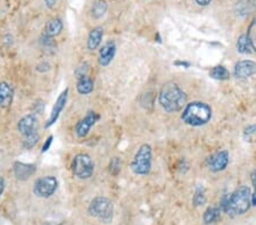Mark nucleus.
I'll list each match as a JSON object with an SVG mask.
<instances>
[{"label":"nucleus","instance_id":"30","mask_svg":"<svg viewBox=\"0 0 256 225\" xmlns=\"http://www.w3.org/2000/svg\"><path fill=\"white\" fill-rule=\"evenodd\" d=\"M245 135L247 136H255L256 135V124L249 125L245 129Z\"/></svg>","mask_w":256,"mask_h":225},{"label":"nucleus","instance_id":"24","mask_svg":"<svg viewBox=\"0 0 256 225\" xmlns=\"http://www.w3.org/2000/svg\"><path fill=\"white\" fill-rule=\"evenodd\" d=\"M39 139H40V135L38 132H34V133H31V134L29 135H25L23 140V147L25 149L33 148V147L36 146L38 142H39Z\"/></svg>","mask_w":256,"mask_h":225},{"label":"nucleus","instance_id":"31","mask_svg":"<svg viewBox=\"0 0 256 225\" xmlns=\"http://www.w3.org/2000/svg\"><path fill=\"white\" fill-rule=\"evenodd\" d=\"M50 70V65L46 63V61H43V63H41L39 64L37 66V71L38 72H41V73H44V72H47V71H49Z\"/></svg>","mask_w":256,"mask_h":225},{"label":"nucleus","instance_id":"11","mask_svg":"<svg viewBox=\"0 0 256 225\" xmlns=\"http://www.w3.org/2000/svg\"><path fill=\"white\" fill-rule=\"evenodd\" d=\"M256 73V63L253 60H240L236 64L234 74L238 78H247Z\"/></svg>","mask_w":256,"mask_h":225},{"label":"nucleus","instance_id":"7","mask_svg":"<svg viewBox=\"0 0 256 225\" xmlns=\"http://www.w3.org/2000/svg\"><path fill=\"white\" fill-rule=\"evenodd\" d=\"M57 179L53 175L42 176L34 182L33 192L40 198H49L55 193L57 189Z\"/></svg>","mask_w":256,"mask_h":225},{"label":"nucleus","instance_id":"10","mask_svg":"<svg viewBox=\"0 0 256 225\" xmlns=\"http://www.w3.org/2000/svg\"><path fill=\"white\" fill-rule=\"evenodd\" d=\"M38 128V118L36 114H29L25 115L24 117L20 119L19 124H17V129H19L20 133L22 135H29L31 133L37 132Z\"/></svg>","mask_w":256,"mask_h":225},{"label":"nucleus","instance_id":"33","mask_svg":"<svg viewBox=\"0 0 256 225\" xmlns=\"http://www.w3.org/2000/svg\"><path fill=\"white\" fill-rule=\"evenodd\" d=\"M58 0H44V3H46V6L48 7V8H54L55 6H56Z\"/></svg>","mask_w":256,"mask_h":225},{"label":"nucleus","instance_id":"3","mask_svg":"<svg viewBox=\"0 0 256 225\" xmlns=\"http://www.w3.org/2000/svg\"><path fill=\"white\" fill-rule=\"evenodd\" d=\"M252 206L251 189L246 186L239 187L234 193L229 197L224 211L230 216H240L249 210Z\"/></svg>","mask_w":256,"mask_h":225},{"label":"nucleus","instance_id":"8","mask_svg":"<svg viewBox=\"0 0 256 225\" xmlns=\"http://www.w3.org/2000/svg\"><path fill=\"white\" fill-rule=\"evenodd\" d=\"M98 118L99 116L95 112H89L81 121H79L78 124L75 125V134L78 138H85L90 132L92 126L95 125V123L98 121Z\"/></svg>","mask_w":256,"mask_h":225},{"label":"nucleus","instance_id":"14","mask_svg":"<svg viewBox=\"0 0 256 225\" xmlns=\"http://www.w3.org/2000/svg\"><path fill=\"white\" fill-rule=\"evenodd\" d=\"M116 54V46L115 42L113 41H108L99 50V64L101 66H107L111 64V61L114 59Z\"/></svg>","mask_w":256,"mask_h":225},{"label":"nucleus","instance_id":"28","mask_svg":"<svg viewBox=\"0 0 256 225\" xmlns=\"http://www.w3.org/2000/svg\"><path fill=\"white\" fill-rule=\"evenodd\" d=\"M121 166L122 162L118 157H114L109 163V172H111L113 175H118V174L121 172Z\"/></svg>","mask_w":256,"mask_h":225},{"label":"nucleus","instance_id":"1","mask_svg":"<svg viewBox=\"0 0 256 225\" xmlns=\"http://www.w3.org/2000/svg\"><path fill=\"white\" fill-rule=\"evenodd\" d=\"M158 102L165 112H177L186 106L187 95L176 82L170 81L160 89Z\"/></svg>","mask_w":256,"mask_h":225},{"label":"nucleus","instance_id":"35","mask_svg":"<svg viewBox=\"0 0 256 225\" xmlns=\"http://www.w3.org/2000/svg\"><path fill=\"white\" fill-rule=\"evenodd\" d=\"M212 1H213V0H196V2L199 6H207V5H210Z\"/></svg>","mask_w":256,"mask_h":225},{"label":"nucleus","instance_id":"16","mask_svg":"<svg viewBox=\"0 0 256 225\" xmlns=\"http://www.w3.org/2000/svg\"><path fill=\"white\" fill-rule=\"evenodd\" d=\"M102 36H104V29L101 26H97L92 29L89 33L87 47L90 51H94L97 49L102 40Z\"/></svg>","mask_w":256,"mask_h":225},{"label":"nucleus","instance_id":"12","mask_svg":"<svg viewBox=\"0 0 256 225\" xmlns=\"http://www.w3.org/2000/svg\"><path fill=\"white\" fill-rule=\"evenodd\" d=\"M13 169H14V175L16 176L17 180L25 181L27 179H30V177L36 173L37 169H36V165H33V164L16 162L14 164Z\"/></svg>","mask_w":256,"mask_h":225},{"label":"nucleus","instance_id":"21","mask_svg":"<svg viewBox=\"0 0 256 225\" xmlns=\"http://www.w3.org/2000/svg\"><path fill=\"white\" fill-rule=\"evenodd\" d=\"M237 50L240 54H252L255 53L254 49H253L251 41H249L247 34H241L239 37V39L237 41Z\"/></svg>","mask_w":256,"mask_h":225},{"label":"nucleus","instance_id":"17","mask_svg":"<svg viewBox=\"0 0 256 225\" xmlns=\"http://www.w3.org/2000/svg\"><path fill=\"white\" fill-rule=\"evenodd\" d=\"M63 31V23L59 19H53L48 20L46 26H44V37L46 38H55L59 36Z\"/></svg>","mask_w":256,"mask_h":225},{"label":"nucleus","instance_id":"32","mask_svg":"<svg viewBox=\"0 0 256 225\" xmlns=\"http://www.w3.org/2000/svg\"><path fill=\"white\" fill-rule=\"evenodd\" d=\"M51 142H53V135H50L49 138H48V140L46 142H44V145L42 147V152H46L48 149H49V147L51 145Z\"/></svg>","mask_w":256,"mask_h":225},{"label":"nucleus","instance_id":"6","mask_svg":"<svg viewBox=\"0 0 256 225\" xmlns=\"http://www.w3.org/2000/svg\"><path fill=\"white\" fill-rule=\"evenodd\" d=\"M73 175L80 180H87L94 175L95 163L88 153H78L72 162Z\"/></svg>","mask_w":256,"mask_h":225},{"label":"nucleus","instance_id":"34","mask_svg":"<svg viewBox=\"0 0 256 225\" xmlns=\"http://www.w3.org/2000/svg\"><path fill=\"white\" fill-rule=\"evenodd\" d=\"M3 190H5V179L0 175V197L3 193Z\"/></svg>","mask_w":256,"mask_h":225},{"label":"nucleus","instance_id":"19","mask_svg":"<svg viewBox=\"0 0 256 225\" xmlns=\"http://www.w3.org/2000/svg\"><path fill=\"white\" fill-rule=\"evenodd\" d=\"M107 8H108V3L106 0H96L91 6V10H90L91 16L96 19H101V17L106 14V12H107Z\"/></svg>","mask_w":256,"mask_h":225},{"label":"nucleus","instance_id":"25","mask_svg":"<svg viewBox=\"0 0 256 225\" xmlns=\"http://www.w3.org/2000/svg\"><path fill=\"white\" fill-rule=\"evenodd\" d=\"M247 37L249 41H251L252 47L256 53V19H253V22L249 24L248 30H247Z\"/></svg>","mask_w":256,"mask_h":225},{"label":"nucleus","instance_id":"29","mask_svg":"<svg viewBox=\"0 0 256 225\" xmlns=\"http://www.w3.org/2000/svg\"><path fill=\"white\" fill-rule=\"evenodd\" d=\"M252 182L254 186V192L252 193V205L256 206V172L252 174Z\"/></svg>","mask_w":256,"mask_h":225},{"label":"nucleus","instance_id":"15","mask_svg":"<svg viewBox=\"0 0 256 225\" xmlns=\"http://www.w3.org/2000/svg\"><path fill=\"white\" fill-rule=\"evenodd\" d=\"M14 89L7 82H0V108H7L12 105Z\"/></svg>","mask_w":256,"mask_h":225},{"label":"nucleus","instance_id":"26","mask_svg":"<svg viewBox=\"0 0 256 225\" xmlns=\"http://www.w3.org/2000/svg\"><path fill=\"white\" fill-rule=\"evenodd\" d=\"M89 64L87 61H83V63H81L79 66L75 68L74 71V74H75V77L78 78V80H80V78L87 76L88 75V72H89Z\"/></svg>","mask_w":256,"mask_h":225},{"label":"nucleus","instance_id":"5","mask_svg":"<svg viewBox=\"0 0 256 225\" xmlns=\"http://www.w3.org/2000/svg\"><path fill=\"white\" fill-rule=\"evenodd\" d=\"M132 172L137 175H147L152 169V148L149 145L140 146L131 163Z\"/></svg>","mask_w":256,"mask_h":225},{"label":"nucleus","instance_id":"22","mask_svg":"<svg viewBox=\"0 0 256 225\" xmlns=\"http://www.w3.org/2000/svg\"><path fill=\"white\" fill-rule=\"evenodd\" d=\"M221 216V209L217 207H210L205 210L203 215V221L205 224H212L218 221Z\"/></svg>","mask_w":256,"mask_h":225},{"label":"nucleus","instance_id":"20","mask_svg":"<svg viewBox=\"0 0 256 225\" xmlns=\"http://www.w3.org/2000/svg\"><path fill=\"white\" fill-rule=\"evenodd\" d=\"M77 90L80 94H89L94 91V82L90 77L84 76L78 80Z\"/></svg>","mask_w":256,"mask_h":225},{"label":"nucleus","instance_id":"27","mask_svg":"<svg viewBox=\"0 0 256 225\" xmlns=\"http://www.w3.org/2000/svg\"><path fill=\"white\" fill-rule=\"evenodd\" d=\"M193 201L196 206H201V205H204L205 203H206V196H205V192L203 189L198 188V189L196 190V192H195L194 194Z\"/></svg>","mask_w":256,"mask_h":225},{"label":"nucleus","instance_id":"2","mask_svg":"<svg viewBox=\"0 0 256 225\" xmlns=\"http://www.w3.org/2000/svg\"><path fill=\"white\" fill-rule=\"evenodd\" d=\"M212 118V108L201 101H194L188 104L181 114L183 123L190 126H201L207 124Z\"/></svg>","mask_w":256,"mask_h":225},{"label":"nucleus","instance_id":"9","mask_svg":"<svg viewBox=\"0 0 256 225\" xmlns=\"http://www.w3.org/2000/svg\"><path fill=\"white\" fill-rule=\"evenodd\" d=\"M67 95H68V89H65V90L61 92L59 95H58L57 100H56V102H55L53 109H51L50 116H49V118H48L46 128H50V126L57 121L58 117H59L60 112H63L65 105H66Z\"/></svg>","mask_w":256,"mask_h":225},{"label":"nucleus","instance_id":"23","mask_svg":"<svg viewBox=\"0 0 256 225\" xmlns=\"http://www.w3.org/2000/svg\"><path fill=\"white\" fill-rule=\"evenodd\" d=\"M210 76L215 80L225 81L230 78V73L224 66H215L210 71Z\"/></svg>","mask_w":256,"mask_h":225},{"label":"nucleus","instance_id":"18","mask_svg":"<svg viewBox=\"0 0 256 225\" xmlns=\"http://www.w3.org/2000/svg\"><path fill=\"white\" fill-rule=\"evenodd\" d=\"M256 7V0H239V1L236 3V13L237 15L240 16H246L249 15L254 8Z\"/></svg>","mask_w":256,"mask_h":225},{"label":"nucleus","instance_id":"13","mask_svg":"<svg viewBox=\"0 0 256 225\" xmlns=\"http://www.w3.org/2000/svg\"><path fill=\"white\" fill-rule=\"evenodd\" d=\"M229 164V152L227 150H221L212 156L210 159V169L212 172L223 170Z\"/></svg>","mask_w":256,"mask_h":225},{"label":"nucleus","instance_id":"4","mask_svg":"<svg viewBox=\"0 0 256 225\" xmlns=\"http://www.w3.org/2000/svg\"><path fill=\"white\" fill-rule=\"evenodd\" d=\"M89 214L102 223H111L114 216L113 203L106 197H96L89 205Z\"/></svg>","mask_w":256,"mask_h":225}]
</instances>
